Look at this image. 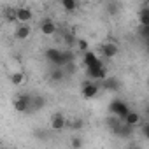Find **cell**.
Instances as JSON below:
<instances>
[{
  "label": "cell",
  "instance_id": "obj_1",
  "mask_svg": "<svg viewBox=\"0 0 149 149\" xmlns=\"http://www.w3.org/2000/svg\"><path fill=\"white\" fill-rule=\"evenodd\" d=\"M109 112H111V116H116L118 119H125V116L130 112V107L126 105V102H123L121 98H116V100H112L111 104H109Z\"/></svg>",
  "mask_w": 149,
  "mask_h": 149
},
{
  "label": "cell",
  "instance_id": "obj_2",
  "mask_svg": "<svg viewBox=\"0 0 149 149\" xmlns=\"http://www.w3.org/2000/svg\"><path fill=\"white\" fill-rule=\"evenodd\" d=\"M98 90H100V83H93V81H84L83 86H81V95L86 98V100H91L98 95Z\"/></svg>",
  "mask_w": 149,
  "mask_h": 149
},
{
  "label": "cell",
  "instance_id": "obj_3",
  "mask_svg": "<svg viewBox=\"0 0 149 149\" xmlns=\"http://www.w3.org/2000/svg\"><path fill=\"white\" fill-rule=\"evenodd\" d=\"M30 100H32V95H28V93L18 95L14 100V109L18 112H28L30 111Z\"/></svg>",
  "mask_w": 149,
  "mask_h": 149
},
{
  "label": "cell",
  "instance_id": "obj_4",
  "mask_svg": "<svg viewBox=\"0 0 149 149\" xmlns=\"http://www.w3.org/2000/svg\"><path fill=\"white\" fill-rule=\"evenodd\" d=\"M44 56H46V60H47L49 63H53L54 67H58V68L63 67V61H61V51H60V49H56V47H49V49H46Z\"/></svg>",
  "mask_w": 149,
  "mask_h": 149
},
{
  "label": "cell",
  "instance_id": "obj_5",
  "mask_svg": "<svg viewBox=\"0 0 149 149\" xmlns=\"http://www.w3.org/2000/svg\"><path fill=\"white\" fill-rule=\"evenodd\" d=\"M14 14H16V21L19 25H28V21L33 18V13L28 7H18V9H14Z\"/></svg>",
  "mask_w": 149,
  "mask_h": 149
},
{
  "label": "cell",
  "instance_id": "obj_6",
  "mask_svg": "<svg viewBox=\"0 0 149 149\" xmlns=\"http://www.w3.org/2000/svg\"><path fill=\"white\" fill-rule=\"evenodd\" d=\"M67 123H68V121L65 119V116H63L61 112H56V114H53L49 126H51V130H54V132H61V130L67 128Z\"/></svg>",
  "mask_w": 149,
  "mask_h": 149
},
{
  "label": "cell",
  "instance_id": "obj_7",
  "mask_svg": "<svg viewBox=\"0 0 149 149\" xmlns=\"http://www.w3.org/2000/svg\"><path fill=\"white\" fill-rule=\"evenodd\" d=\"M112 132H114L118 137H121V139H130V137L133 135V128H132V126H128V125H125L123 121H121L118 126H114V128H112Z\"/></svg>",
  "mask_w": 149,
  "mask_h": 149
},
{
  "label": "cell",
  "instance_id": "obj_8",
  "mask_svg": "<svg viewBox=\"0 0 149 149\" xmlns=\"http://www.w3.org/2000/svg\"><path fill=\"white\" fill-rule=\"evenodd\" d=\"M100 51H102V56H105V58H114V56H118L119 47H118V44H114V42H105Z\"/></svg>",
  "mask_w": 149,
  "mask_h": 149
},
{
  "label": "cell",
  "instance_id": "obj_9",
  "mask_svg": "<svg viewBox=\"0 0 149 149\" xmlns=\"http://www.w3.org/2000/svg\"><path fill=\"white\" fill-rule=\"evenodd\" d=\"M46 107V98L42 97V95H35V97H32V100H30V111L28 112H39V111H42Z\"/></svg>",
  "mask_w": 149,
  "mask_h": 149
},
{
  "label": "cell",
  "instance_id": "obj_10",
  "mask_svg": "<svg viewBox=\"0 0 149 149\" xmlns=\"http://www.w3.org/2000/svg\"><path fill=\"white\" fill-rule=\"evenodd\" d=\"M40 32L44 35H54L56 33V23L51 19V18H46L42 23H40Z\"/></svg>",
  "mask_w": 149,
  "mask_h": 149
},
{
  "label": "cell",
  "instance_id": "obj_11",
  "mask_svg": "<svg viewBox=\"0 0 149 149\" xmlns=\"http://www.w3.org/2000/svg\"><path fill=\"white\" fill-rule=\"evenodd\" d=\"M102 86L107 90V91H119L121 90V83L118 77H105L102 81Z\"/></svg>",
  "mask_w": 149,
  "mask_h": 149
},
{
  "label": "cell",
  "instance_id": "obj_12",
  "mask_svg": "<svg viewBox=\"0 0 149 149\" xmlns=\"http://www.w3.org/2000/svg\"><path fill=\"white\" fill-rule=\"evenodd\" d=\"M30 32H32L30 25H18L16 26V32H14V37L18 40H26L30 37Z\"/></svg>",
  "mask_w": 149,
  "mask_h": 149
},
{
  "label": "cell",
  "instance_id": "obj_13",
  "mask_svg": "<svg viewBox=\"0 0 149 149\" xmlns=\"http://www.w3.org/2000/svg\"><path fill=\"white\" fill-rule=\"evenodd\" d=\"M123 123H125V125H128V126H132V128H135V126L140 123V114H139V112H135V111H130V112L125 116Z\"/></svg>",
  "mask_w": 149,
  "mask_h": 149
},
{
  "label": "cell",
  "instance_id": "obj_14",
  "mask_svg": "<svg viewBox=\"0 0 149 149\" xmlns=\"http://www.w3.org/2000/svg\"><path fill=\"white\" fill-rule=\"evenodd\" d=\"M9 81H11V84H14V86H19V84H23V81H25V72H23V70L13 72L11 76H9Z\"/></svg>",
  "mask_w": 149,
  "mask_h": 149
},
{
  "label": "cell",
  "instance_id": "obj_15",
  "mask_svg": "<svg viewBox=\"0 0 149 149\" xmlns=\"http://www.w3.org/2000/svg\"><path fill=\"white\" fill-rule=\"evenodd\" d=\"M49 79H51L53 83H60V81H63V79H65V72H63V68L54 67V68L51 70V74H49Z\"/></svg>",
  "mask_w": 149,
  "mask_h": 149
},
{
  "label": "cell",
  "instance_id": "obj_16",
  "mask_svg": "<svg viewBox=\"0 0 149 149\" xmlns=\"http://www.w3.org/2000/svg\"><path fill=\"white\" fill-rule=\"evenodd\" d=\"M139 21H140V26H149V7L147 6H144L139 11Z\"/></svg>",
  "mask_w": 149,
  "mask_h": 149
},
{
  "label": "cell",
  "instance_id": "obj_17",
  "mask_svg": "<svg viewBox=\"0 0 149 149\" xmlns=\"http://www.w3.org/2000/svg\"><path fill=\"white\" fill-rule=\"evenodd\" d=\"M61 61H63V67H65L67 63H74V61H76V54H74V51H72V49L61 51Z\"/></svg>",
  "mask_w": 149,
  "mask_h": 149
},
{
  "label": "cell",
  "instance_id": "obj_18",
  "mask_svg": "<svg viewBox=\"0 0 149 149\" xmlns=\"http://www.w3.org/2000/svg\"><path fill=\"white\" fill-rule=\"evenodd\" d=\"M119 11H121V4H119V2H107V6H105V13H107V14L116 16Z\"/></svg>",
  "mask_w": 149,
  "mask_h": 149
},
{
  "label": "cell",
  "instance_id": "obj_19",
  "mask_svg": "<svg viewBox=\"0 0 149 149\" xmlns=\"http://www.w3.org/2000/svg\"><path fill=\"white\" fill-rule=\"evenodd\" d=\"M97 60H98V56H97L93 51H86V53H84V58H83V61H84V65H86V67L93 65Z\"/></svg>",
  "mask_w": 149,
  "mask_h": 149
},
{
  "label": "cell",
  "instance_id": "obj_20",
  "mask_svg": "<svg viewBox=\"0 0 149 149\" xmlns=\"http://www.w3.org/2000/svg\"><path fill=\"white\" fill-rule=\"evenodd\" d=\"M61 68H63V72H65V76H72V74H76V70H77L76 61H74V63H67V65L61 67Z\"/></svg>",
  "mask_w": 149,
  "mask_h": 149
},
{
  "label": "cell",
  "instance_id": "obj_21",
  "mask_svg": "<svg viewBox=\"0 0 149 149\" xmlns=\"http://www.w3.org/2000/svg\"><path fill=\"white\" fill-rule=\"evenodd\" d=\"M83 125H84V121H83V119H74V121H68V123H67V126H68V128H72V130H81V128H83Z\"/></svg>",
  "mask_w": 149,
  "mask_h": 149
},
{
  "label": "cell",
  "instance_id": "obj_22",
  "mask_svg": "<svg viewBox=\"0 0 149 149\" xmlns=\"http://www.w3.org/2000/svg\"><path fill=\"white\" fill-rule=\"evenodd\" d=\"M70 147L72 149H81L83 147V139L81 137H72L70 139Z\"/></svg>",
  "mask_w": 149,
  "mask_h": 149
},
{
  "label": "cell",
  "instance_id": "obj_23",
  "mask_svg": "<svg viewBox=\"0 0 149 149\" xmlns=\"http://www.w3.org/2000/svg\"><path fill=\"white\" fill-rule=\"evenodd\" d=\"M61 7H63L65 11H74V9L77 7V4L74 2V0H63V2H61Z\"/></svg>",
  "mask_w": 149,
  "mask_h": 149
},
{
  "label": "cell",
  "instance_id": "obj_24",
  "mask_svg": "<svg viewBox=\"0 0 149 149\" xmlns=\"http://www.w3.org/2000/svg\"><path fill=\"white\" fill-rule=\"evenodd\" d=\"M119 123H121V119H118L116 116H111V118H107V119H105V125H107V126H109L111 130H112L114 126H118Z\"/></svg>",
  "mask_w": 149,
  "mask_h": 149
},
{
  "label": "cell",
  "instance_id": "obj_25",
  "mask_svg": "<svg viewBox=\"0 0 149 149\" xmlns=\"http://www.w3.org/2000/svg\"><path fill=\"white\" fill-rule=\"evenodd\" d=\"M63 40H65V44H67L68 47H72V46H74V42H77V39L74 37L72 33H63Z\"/></svg>",
  "mask_w": 149,
  "mask_h": 149
},
{
  "label": "cell",
  "instance_id": "obj_26",
  "mask_svg": "<svg viewBox=\"0 0 149 149\" xmlns=\"http://www.w3.org/2000/svg\"><path fill=\"white\" fill-rule=\"evenodd\" d=\"M4 18H6L9 23H14V21H16V14H14V9H7V11L4 13Z\"/></svg>",
  "mask_w": 149,
  "mask_h": 149
},
{
  "label": "cell",
  "instance_id": "obj_27",
  "mask_svg": "<svg viewBox=\"0 0 149 149\" xmlns=\"http://www.w3.org/2000/svg\"><path fill=\"white\" fill-rule=\"evenodd\" d=\"M88 40L86 39H77V47H79V51H83V53H86L88 51Z\"/></svg>",
  "mask_w": 149,
  "mask_h": 149
},
{
  "label": "cell",
  "instance_id": "obj_28",
  "mask_svg": "<svg viewBox=\"0 0 149 149\" xmlns=\"http://www.w3.org/2000/svg\"><path fill=\"white\" fill-rule=\"evenodd\" d=\"M139 33L144 40H147L149 39V26H139Z\"/></svg>",
  "mask_w": 149,
  "mask_h": 149
},
{
  "label": "cell",
  "instance_id": "obj_29",
  "mask_svg": "<svg viewBox=\"0 0 149 149\" xmlns=\"http://www.w3.org/2000/svg\"><path fill=\"white\" fill-rule=\"evenodd\" d=\"M35 137H39L40 140H47V132H44V130H37V132H35Z\"/></svg>",
  "mask_w": 149,
  "mask_h": 149
},
{
  "label": "cell",
  "instance_id": "obj_30",
  "mask_svg": "<svg viewBox=\"0 0 149 149\" xmlns=\"http://www.w3.org/2000/svg\"><path fill=\"white\" fill-rule=\"evenodd\" d=\"M126 149H139V147H135V146H132V147H126Z\"/></svg>",
  "mask_w": 149,
  "mask_h": 149
}]
</instances>
